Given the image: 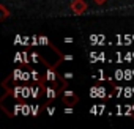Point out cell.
<instances>
[{"instance_id":"6da1fadb","label":"cell","mask_w":134,"mask_h":129,"mask_svg":"<svg viewBox=\"0 0 134 129\" xmlns=\"http://www.w3.org/2000/svg\"><path fill=\"white\" fill-rule=\"evenodd\" d=\"M62 99H63V104L65 105H76L79 102V96L74 91H71V90H63Z\"/></svg>"},{"instance_id":"7a4b0ae2","label":"cell","mask_w":134,"mask_h":129,"mask_svg":"<svg viewBox=\"0 0 134 129\" xmlns=\"http://www.w3.org/2000/svg\"><path fill=\"white\" fill-rule=\"evenodd\" d=\"M71 11L76 14V16H81L87 11V3L85 0H73L71 2Z\"/></svg>"},{"instance_id":"3957f363","label":"cell","mask_w":134,"mask_h":129,"mask_svg":"<svg viewBox=\"0 0 134 129\" xmlns=\"http://www.w3.org/2000/svg\"><path fill=\"white\" fill-rule=\"evenodd\" d=\"M46 80H47V82H51V84H52V87H55V88H57V85H58V84H57V80H62V77H60V76H57L54 69H47V73H46Z\"/></svg>"},{"instance_id":"277c9868","label":"cell","mask_w":134,"mask_h":129,"mask_svg":"<svg viewBox=\"0 0 134 129\" xmlns=\"http://www.w3.org/2000/svg\"><path fill=\"white\" fill-rule=\"evenodd\" d=\"M0 13H2V16H0V17H2V21H5L10 16V10L7 8V5H0Z\"/></svg>"},{"instance_id":"5b68a950","label":"cell","mask_w":134,"mask_h":129,"mask_svg":"<svg viewBox=\"0 0 134 129\" xmlns=\"http://www.w3.org/2000/svg\"><path fill=\"white\" fill-rule=\"evenodd\" d=\"M55 98H57V88H55V87L47 88V99L52 101V99H55Z\"/></svg>"},{"instance_id":"8992f818","label":"cell","mask_w":134,"mask_h":129,"mask_svg":"<svg viewBox=\"0 0 134 129\" xmlns=\"http://www.w3.org/2000/svg\"><path fill=\"white\" fill-rule=\"evenodd\" d=\"M32 76H33V80L35 82H40V74L36 71H32Z\"/></svg>"},{"instance_id":"52a82bcc","label":"cell","mask_w":134,"mask_h":129,"mask_svg":"<svg viewBox=\"0 0 134 129\" xmlns=\"http://www.w3.org/2000/svg\"><path fill=\"white\" fill-rule=\"evenodd\" d=\"M93 2H95L96 5H104V3L107 2V0H93Z\"/></svg>"},{"instance_id":"ba28073f","label":"cell","mask_w":134,"mask_h":129,"mask_svg":"<svg viewBox=\"0 0 134 129\" xmlns=\"http://www.w3.org/2000/svg\"><path fill=\"white\" fill-rule=\"evenodd\" d=\"M65 77H66V79H73V77H74V74H73V73H66V74H65Z\"/></svg>"},{"instance_id":"9c48e42d","label":"cell","mask_w":134,"mask_h":129,"mask_svg":"<svg viewBox=\"0 0 134 129\" xmlns=\"http://www.w3.org/2000/svg\"><path fill=\"white\" fill-rule=\"evenodd\" d=\"M63 58H65V60H73V57H71V55H63Z\"/></svg>"},{"instance_id":"30bf717a","label":"cell","mask_w":134,"mask_h":129,"mask_svg":"<svg viewBox=\"0 0 134 129\" xmlns=\"http://www.w3.org/2000/svg\"><path fill=\"white\" fill-rule=\"evenodd\" d=\"M65 112H66V113H73V109H71V107H68V109L65 110Z\"/></svg>"}]
</instances>
